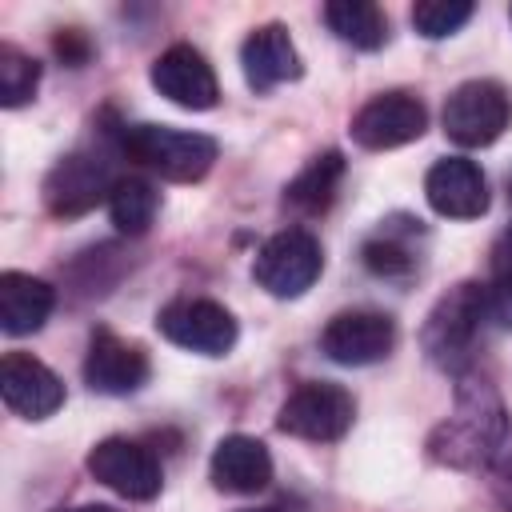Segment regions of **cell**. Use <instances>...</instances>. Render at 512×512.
<instances>
[{
  "mask_svg": "<svg viewBox=\"0 0 512 512\" xmlns=\"http://www.w3.org/2000/svg\"><path fill=\"white\" fill-rule=\"evenodd\" d=\"M396 344V324L392 316L384 312H372V308H352V312H340L324 324L320 332V352L332 360V364H344V368H364V364H376L392 352Z\"/></svg>",
  "mask_w": 512,
  "mask_h": 512,
  "instance_id": "9c48e42d",
  "label": "cell"
},
{
  "mask_svg": "<svg viewBox=\"0 0 512 512\" xmlns=\"http://www.w3.org/2000/svg\"><path fill=\"white\" fill-rule=\"evenodd\" d=\"M484 312L496 328L512 332V276H492L484 284Z\"/></svg>",
  "mask_w": 512,
  "mask_h": 512,
  "instance_id": "d4e9b609",
  "label": "cell"
},
{
  "mask_svg": "<svg viewBox=\"0 0 512 512\" xmlns=\"http://www.w3.org/2000/svg\"><path fill=\"white\" fill-rule=\"evenodd\" d=\"M56 512H116L108 504H80V508H56Z\"/></svg>",
  "mask_w": 512,
  "mask_h": 512,
  "instance_id": "4316f807",
  "label": "cell"
},
{
  "mask_svg": "<svg viewBox=\"0 0 512 512\" xmlns=\"http://www.w3.org/2000/svg\"><path fill=\"white\" fill-rule=\"evenodd\" d=\"M108 212H112V224L124 232V236H144L160 212V192L140 180V176H120L112 184V196H108Z\"/></svg>",
  "mask_w": 512,
  "mask_h": 512,
  "instance_id": "44dd1931",
  "label": "cell"
},
{
  "mask_svg": "<svg viewBox=\"0 0 512 512\" xmlns=\"http://www.w3.org/2000/svg\"><path fill=\"white\" fill-rule=\"evenodd\" d=\"M440 124L452 144L484 148V144L500 140L504 128L512 124V100H508L504 84H496V80H464L444 100Z\"/></svg>",
  "mask_w": 512,
  "mask_h": 512,
  "instance_id": "5b68a950",
  "label": "cell"
},
{
  "mask_svg": "<svg viewBox=\"0 0 512 512\" xmlns=\"http://www.w3.org/2000/svg\"><path fill=\"white\" fill-rule=\"evenodd\" d=\"M112 172H108V160L96 156V152H72L64 160L52 164V172L44 176V204L52 216L60 220H72V216H84L92 212L100 200L112 196Z\"/></svg>",
  "mask_w": 512,
  "mask_h": 512,
  "instance_id": "ba28073f",
  "label": "cell"
},
{
  "mask_svg": "<svg viewBox=\"0 0 512 512\" xmlns=\"http://www.w3.org/2000/svg\"><path fill=\"white\" fill-rule=\"evenodd\" d=\"M208 476H212V484H216L220 492L252 496V492H260V488H268V480H272V456H268V448H264L256 436L232 432V436H224V440L212 448Z\"/></svg>",
  "mask_w": 512,
  "mask_h": 512,
  "instance_id": "e0dca14e",
  "label": "cell"
},
{
  "mask_svg": "<svg viewBox=\"0 0 512 512\" xmlns=\"http://www.w3.org/2000/svg\"><path fill=\"white\" fill-rule=\"evenodd\" d=\"M484 320H488L484 284L464 280V284L448 288L432 304V312H428V320L420 328V344H424L428 360L436 368H444V372H464V364L472 356V344H476V332H480Z\"/></svg>",
  "mask_w": 512,
  "mask_h": 512,
  "instance_id": "3957f363",
  "label": "cell"
},
{
  "mask_svg": "<svg viewBox=\"0 0 512 512\" xmlns=\"http://www.w3.org/2000/svg\"><path fill=\"white\" fill-rule=\"evenodd\" d=\"M240 512H280V508H240Z\"/></svg>",
  "mask_w": 512,
  "mask_h": 512,
  "instance_id": "83f0119b",
  "label": "cell"
},
{
  "mask_svg": "<svg viewBox=\"0 0 512 512\" xmlns=\"http://www.w3.org/2000/svg\"><path fill=\"white\" fill-rule=\"evenodd\" d=\"M424 128H428V108L412 92H380L352 116L348 132L360 148L384 152V148H400V144L420 140Z\"/></svg>",
  "mask_w": 512,
  "mask_h": 512,
  "instance_id": "8fae6325",
  "label": "cell"
},
{
  "mask_svg": "<svg viewBox=\"0 0 512 512\" xmlns=\"http://www.w3.org/2000/svg\"><path fill=\"white\" fill-rule=\"evenodd\" d=\"M36 84H40V64L28 52L4 44L0 48V104L4 108L28 104L36 96Z\"/></svg>",
  "mask_w": 512,
  "mask_h": 512,
  "instance_id": "7402d4cb",
  "label": "cell"
},
{
  "mask_svg": "<svg viewBox=\"0 0 512 512\" xmlns=\"http://www.w3.org/2000/svg\"><path fill=\"white\" fill-rule=\"evenodd\" d=\"M424 196L432 212L448 220H476L488 212V180L476 160L468 156H444L424 176Z\"/></svg>",
  "mask_w": 512,
  "mask_h": 512,
  "instance_id": "5bb4252c",
  "label": "cell"
},
{
  "mask_svg": "<svg viewBox=\"0 0 512 512\" xmlns=\"http://www.w3.org/2000/svg\"><path fill=\"white\" fill-rule=\"evenodd\" d=\"M148 352L140 344L120 340L108 328H96L88 340V356H84V384L100 396H132L148 384Z\"/></svg>",
  "mask_w": 512,
  "mask_h": 512,
  "instance_id": "4fadbf2b",
  "label": "cell"
},
{
  "mask_svg": "<svg viewBox=\"0 0 512 512\" xmlns=\"http://www.w3.org/2000/svg\"><path fill=\"white\" fill-rule=\"evenodd\" d=\"M324 268V248L308 228H284L276 236H268L252 260V280L276 296V300H292L304 296L316 276Z\"/></svg>",
  "mask_w": 512,
  "mask_h": 512,
  "instance_id": "277c9868",
  "label": "cell"
},
{
  "mask_svg": "<svg viewBox=\"0 0 512 512\" xmlns=\"http://www.w3.org/2000/svg\"><path fill=\"white\" fill-rule=\"evenodd\" d=\"M156 328L164 340H172L176 348L184 352H200V356H224L232 352L240 328H236V316L216 304V300H204V296H180V300H168L156 316Z\"/></svg>",
  "mask_w": 512,
  "mask_h": 512,
  "instance_id": "52a82bcc",
  "label": "cell"
},
{
  "mask_svg": "<svg viewBox=\"0 0 512 512\" xmlns=\"http://www.w3.org/2000/svg\"><path fill=\"white\" fill-rule=\"evenodd\" d=\"M508 436V408L496 392V384L480 372H460L452 416L440 420L428 436V456L444 468H484L500 452Z\"/></svg>",
  "mask_w": 512,
  "mask_h": 512,
  "instance_id": "6da1fadb",
  "label": "cell"
},
{
  "mask_svg": "<svg viewBox=\"0 0 512 512\" xmlns=\"http://www.w3.org/2000/svg\"><path fill=\"white\" fill-rule=\"evenodd\" d=\"M56 292L40 276L28 272H4L0 276V328L8 336H32L52 316Z\"/></svg>",
  "mask_w": 512,
  "mask_h": 512,
  "instance_id": "ac0fdd59",
  "label": "cell"
},
{
  "mask_svg": "<svg viewBox=\"0 0 512 512\" xmlns=\"http://www.w3.org/2000/svg\"><path fill=\"white\" fill-rule=\"evenodd\" d=\"M364 264H368L376 276H404V272L416 268L412 252H408L404 244H396L392 236H376V240H368V244H364Z\"/></svg>",
  "mask_w": 512,
  "mask_h": 512,
  "instance_id": "cb8c5ba5",
  "label": "cell"
},
{
  "mask_svg": "<svg viewBox=\"0 0 512 512\" xmlns=\"http://www.w3.org/2000/svg\"><path fill=\"white\" fill-rule=\"evenodd\" d=\"M0 396H4L8 412L24 416V420H44L64 404V384L36 356L8 352L0 360Z\"/></svg>",
  "mask_w": 512,
  "mask_h": 512,
  "instance_id": "9a60e30c",
  "label": "cell"
},
{
  "mask_svg": "<svg viewBox=\"0 0 512 512\" xmlns=\"http://www.w3.org/2000/svg\"><path fill=\"white\" fill-rule=\"evenodd\" d=\"M356 420V400L348 388L328 384V380H308L300 384L276 412V428L296 436V440H312V444H332L340 440Z\"/></svg>",
  "mask_w": 512,
  "mask_h": 512,
  "instance_id": "8992f818",
  "label": "cell"
},
{
  "mask_svg": "<svg viewBox=\"0 0 512 512\" xmlns=\"http://www.w3.org/2000/svg\"><path fill=\"white\" fill-rule=\"evenodd\" d=\"M88 472H92V480H100L104 488H112L124 500H152L160 492V484H164L160 460L144 444H136L128 436L100 440L88 452Z\"/></svg>",
  "mask_w": 512,
  "mask_h": 512,
  "instance_id": "30bf717a",
  "label": "cell"
},
{
  "mask_svg": "<svg viewBox=\"0 0 512 512\" xmlns=\"http://www.w3.org/2000/svg\"><path fill=\"white\" fill-rule=\"evenodd\" d=\"M120 152L172 184H192V180L208 176L220 148L204 132H184V128H168V124H124Z\"/></svg>",
  "mask_w": 512,
  "mask_h": 512,
  "instance_id": "7a4b0ae2",
  "label": "cell"
},
{
  "mask_svg": "<svg viewBox=\"0 0 512 512\" xmlns=\"http://www.w3.org/2000/svg\"><path fill=\"white\" fill-rule=\"evenodd\" d=\"M508 16H512V12H508Z\"/></svg>",
  "mask_w": 512,
  "mask_h": 512,
  "instance_id": "f1b7e54d",
  "label": "cell"
},
{
  "mask_svg": "<svg viewBox=\"0 0 512 512\" xmlns=\"http://www.w3.org/2000/svg\"><path fill=\"white\" fill-rule=\"evenodd\" d=\"M340 176H344V156L336 148L328 152H316L284 188V208H292L296 216H320L328 212V204L336 200V188H340Z\"/></svg>",
  "mask_w": 512,
  "mask_h": 512,
  "instance_id": "d6986e66",
  "label": "cell"
},
{
  "mask_svg": "<svg viewBox=\"0 0 512 512\" xmlns=\"http://www.w3.org/2000/svg\"><path fill=\"white\" fill-rule=\"evenodd\" d=\"M240 68H244V80L252 92H272L276 84L284 80H296L304 68H300V52L288 36L284 24H260L248 32V40L240 44Z\"/></svg>",
  "mask_w": 512,
  "mask_h": 512,
  "instance_id": "2e32d148",
  "label": "cell"
},
{
  "mask_svg": "<svg viewBox=\"0 0 512 512\" xmlns=\"http://www.w3.org/2000/svg\"><path fill=\"white\" fill-rule=\"evenodd\" d=\"M492 276H512V224L492 244Z\"/></svg>",
  "mask_w": 512,
  "mask_h": 512,
  "instance_id": "484cf974",
  "label": "cell"
},
{
  "mask_svg": "<svg viewBox=\"0 0 512 512\" xmlns=\"http://www.w3.org/2000/svg\"><path fill=\"white\" fill-rule=\"evenodd\" d=\"M152 88L172 100L176 108H188V112H208L216 108L220 100V84H216V72L212 64L192 48V44H172L164 48L156 60H152V72H148Z\"/></svg>",
  "mask_w": 512,
  "mask_h": 512,
  "instance_id": "7c38bea8",
  "label": "cell"
},
{
  "mask_svg": "<svg viewBox=\"0 0 512 512\" xmlns=\"http://www.w3.org/2000/svg\"><path fill=\"white\" fill-rule=\"evenodd\" d=\"M468 20H472L468 0H420V4H412V28L428 40H444V36L460 32Z\"/></svg>",
  "mask_w": 512,
  "mask_h": 512,
  "instance_id": "603a6c76",
  "label": "cell"
},
{
  "mask_svg": "<svg viewBox=\"0 0 512 512\" xmlns=\"http://www.w3.org/2000/svg\"><path fill=\"white\" fill-rule=\"evenodd\" d=\"M324 20L344 44L360 52H376L388 40V16L368 0H332L324 4Z\"/></svg>",
  "mask_w": 512,
  "mask_h": 512,
  "instance_id": "ffe728a7",
  "label": "cell"
}]
</instances>
